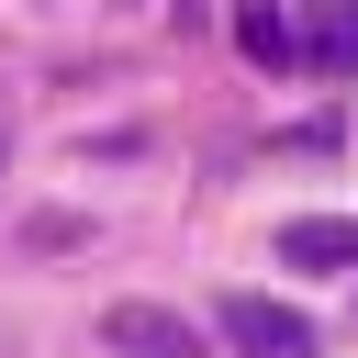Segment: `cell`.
Instances as JSON below:
<instances>
[{
    "instance_id": "6da1fadb",
    "label": "cell",
    "mask_w": 358,
    "mask_h": 358,
    "mask_svg": "<svg viewBox=\"0 0 358 358\" xmlns=\"http://www.w3.org/2000/svg\"><path fill=\"white\" fill-rule=\"evenodd\" d=\"M213 324H224V347H235V358H324V347H313V324H302L291 302H268V291H224V302H213Z\"/></svg>"
},
{
    "instance_id": "7a4b0ae2",
    "label": "cell",
    "mask_w": 358,
    "mask_h": 358,
    "mask_svg": "<svg viewBox=\"0 0 358 358\" xmlns=\"http://www.w3.org/2000/svg\"><path fill=\"white\" fill-rule=\"evenodd\" d=\"M291 67L358 78V0H291Z\"/></svg>"
},
{
    "instance_id": "3957f363",
    "label": "cell",
    "mask_w": 358,
    "mask_h": 358,
    "mask_svg": "<svg viewBox=\"0 0 358 358\" xmlns=\"http://www.w3.org/2000/svg\"><path fill=\"white\" fill-rule=\"evenodd\" d=\"M101 347L112 358H201V324H179L168 302H112L101 313Z\"/></svg>"
},
{
    "instance_id": "277c9868",
    "label": "cell",
    "mask_w": 358,
    "mask_h": 358,
    "mask_svg": "<svg viewBox=\"0 0 358 358\" xmlns=\"http://www.w3.org/2000/svg\"><path fill=\"white\" fill-rule=\"evenodd\" d=\"M280 268H358V213H302V224H280Z\"/></svg>"
},
{
    "instance_id": "5b68a950",
    "label": "cell",
    "mask_w": 358,
    "mask_h": 358,
    "mask_svg": "<svg viewBox=\"0 0 358 358\" xmlns=\"http://www.w3.org/2000/svg\"><path fill=\"white\" fill-rule=\"evenodd\" d=\"M235 45H246L257 67H291V11H280V0H235Z\"/></svg>"
}]
</instances>
